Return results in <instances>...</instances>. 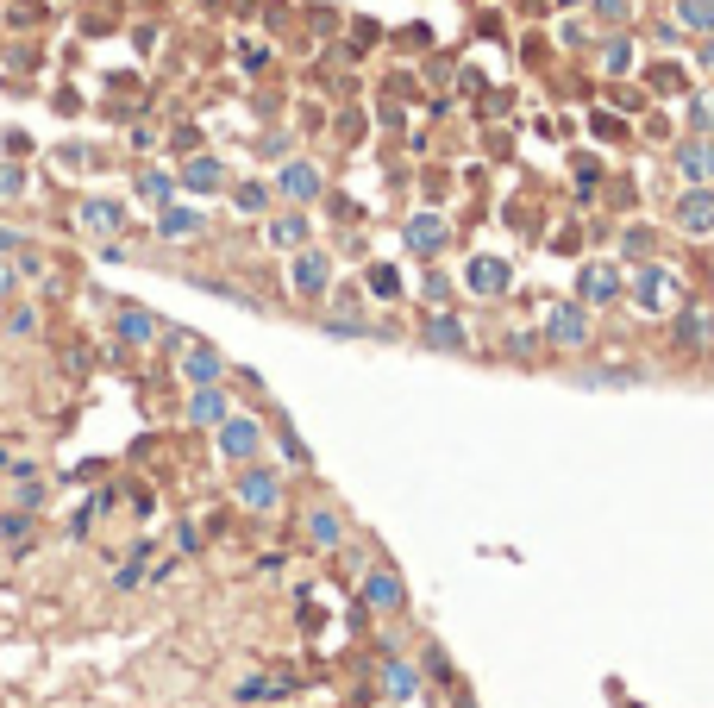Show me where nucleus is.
<instances>
[{"label":"nucleus","instance_id":"obj_1","mask_svg":"<svg viewBox=\"0 0 714 708\" xmlns=\"http://www.w3.org/2000/svg\"><path fill=\"white\" fill-rule=\"evenodd\" d=\"M633 308H639V314H677V308H683V282H677V270L639 264V276H633Z\"/></svg>","mask_w":714,"mask_h":708},{"label":"nucleus","instance_id":"obj_2","mask_svg":"<svg viewBox=\"0 0 714 708\" xmlns=\"http://www.w3.org/2000/svg\"><path fill=\"white\" fill-rule=\"evenodd\" d=\"M671 220H677V232H689V239H708L714 232V182H689L671 201Z\"/></svg>","mask_w":714,"mask_h":708},{"label":"nucleus","instance_id":"obj_3","mask_svg":"<svg viewBox=\"0 0 714 708\" xmlns=\"http://www.w3.org/2000/svg\"><path fill=\"white\" fill-rule=\"evenodd\" d=\"M545 339H552L558 351H583L589 345V308L583 301H558V308L545 314Z\"/></svg>","mask_w":714,"mask_h":708},{"label":"nucleus","instance_id":"obj_4","mask_svg":"<svg viewBox=\"0 0 714 708\" xmlns=\"http://www.w3.org/2000/svg\"><path fill=\"white\" fill-rule=\"evenodd\" d=\"M621 264H583L577 270V301L583 308H608V301H621Z\"/></svg>","mask_w":714,"mask_h":708},{"label":"nucleus","instance_id":"obj_5","mask_svg":"<svg viewBox=\"0 0 714 708\" xmlns=\"http://www.w3.org/2000/svg\"><path fill=\"white\" fill-rule=\"evenodd\" d=\"M671 163H677V176H683V182H714V132L683 138V145L671 151Z\"/></svg>","mask_w":714,"mask_h":708},{"label":"nucleus","instance_id":"obj_6","mask_svg":"<svg viewBox=\"0 0 714 708\" xmlns=\"http://www.w3.org/2000/svg\"><path fill=\"white\" fill-rule=\"evenodd\" d=\"M508 282H514L508 257H470V270H464V289H470V295H483V301L508 295Z\"/></svg>","mask_w":714,"mask_h":708},{"label":"nucleus","instance_id":"obj_7","mask_svg":"<svg viewBox=\"0 0 714 708\" xmlns=\"http://www.w3.org/2000/svg\"><path fill=\"white\" fill-rule=\"evenodd\" d=\"M257 445H264V427H257V420H238V414L220 420V452H226L232 464H251Z\"/></svg>","mask_w":714,"mask_h":708},{"label":"nucleus","instance_id":"obj_8","mask_svg":"<svg viewBox=\"0 0 714 708\" xmlns=\"http://www.w3.org/2000/svg\"><path fill=\"white\" fill-rule=\"evenodd\" d=\"M671 339H677L683 351H708V345H714V308H677Z\"/></svg>","mask_w":714,"mask_h":708},{"label":"nucleus","instance_id":"obj_9","mask_svg":"<svg viewBox=\"0 0 714 708\" xmlns=\"http://www.w3.org/2000/svg\"><path fill=\"white\" fill-rule=\"evenodd\" d=\"M289 282H295V295H326V282H332V264H326V251H295V270H289Z\"/></svg>","mask_w":714,"mask_h":708},{"label":"nucleus","instance_id":"obj_10","mask_svg":"<svg viewBox=\"0 0 714 708\" xmlns=\"http://www.w3.org/2000/svg\"><path fill=\"white\" fill-rule=\"evenodd\" d=\"M276 195H282V201H314V195H320V170H314V163H282Z\"/></svg>","mask_w":714,"mask_h":708},{"label":"nucleus","instance_id":"obj_11","mask_svg":"<svg viewBox=\"0 0 714 708\" xmlns=\"http://www.w3.org/2000/svg\"><path fill=\"white\" fill-rule=\"evenodd\" d=\"M445 239H451V232H445V220H439V214H414V220H408V251L439 257V251H445Z\"/></svg>","mask_w":714,"mask_h":708},{"label":"nucleus","instance_id":"obj_12","mask_svg":"<svg viewBox=\"0 0 714 708\" xmlns=\"http://www.w3.org/2000/svg\"><path fill=\"white\" fill-rule=\"evenodd\" d=\"M188 420H195V427H220V420H226V389L201 383L195 395H188Z\"/></svg>","mask_w":714,"mask_h":708},{"label":"nucleus","instance_id":"obj_13","mask_svg":"<svg viewBox=\"0 0 714 708\" xmlns=\"http://www.w3.org/2000/svg\"><path fill=\"white\" fill-rule=\"evenodd\" d=\"M276 495H282V483L270 477V470H245V477H238V502H245V508H257V514H264V508H276Z\"/></svg>","mask_w":714,"mask_h":708},{"label":"nucleus","instance_id":"obj_14","mask_svg":"<svg viewBox=\"0 0 714 708\" xmlns=\"http://www.w3.org/2000/svg\"><path fill=\"white\" fill-rule=\"evenodd\" d=\"M220 370H226V364H220V351H213V345H188V351H182V376H188L195 389H201V383H220Z\"/></svg>","mask_w":714,"mask_h":708},{"label":"nucleus","instance_id":"obj_15","mask_svg":"<svg viewBox=\"0 0 714 708\" xmlns=\"http://www.w3.org/2000/svg\"><path fill=\"white\" fill-rule=\"evenodd\" d=\"M420 339L433 345V351H464V326L451 320V314H433V320L420 326Z\"/></svg>","mask_w":714,"mask_h":708},{"label":"nucleus","instance_id":"obj_16","mask_svg":"<svg viewBox=\"0 0 714 708\" xmlns=\"http://www.w3.org/2000/svg\"><path fill=\"white\" fill-rule=\"evenodd\" d=\"M182 182L195 188V195H213V188L226 182V163H220V157H195V163L182 170Z\"/></svg>","mask_w":714,"mask_h":708},{"label":"nucleus","instance_id":"obj_17","mask_svg":"<svg viewBox=\"0 0 714 708\" xmlns=\"http://www.w3.org/2000/svg\"><path fill=\"white\" fill-rule=\"evenodd\" d=\"M113 326H119V339H126V345H151L157 339V314H145V308H126Z\"/></svg>","mask_w":714,"mask_h":708},{"label":"nucleus","instance_id":"obj_18","mask_svg":"<svg viewBox=\"0 0 714 708\" xmlns=\"http://www.w3.org/2000/svg\"><path fill=\"white\" fill-rule=\"evenodd\" d=\"M270 245H276V251H301V245H307V220H301V214H276V220H270Z\"/></svg>","mask_w":714,"mask_h":708},{"label":"nucleus","instance_id":"obj_19","mask_svg":"<svg viewBox=\"0 0 714 708\" xmlns=\"http://www.w3.org/2000/svg\"><path fill=\"white\" fill-rule=\"evenodd\" d=\"M82 226H94V232H119V226H126V207H119V201H82Z\"/></svg>","mask_w":714,"mask_h":708},{"label":"nucleus","instance_id":"obj_20","mask_svg":"<svg viewBox=\"0 0 714 708\" xmlns=\"http://www.w3.org/2000/svg\"><path fill=\"white\" fill-rule=\"evenodd\" d=\"M677 26L683 32H714V0H677Z\"/></svg>","mask_w":714,"mask_h":708},{"label":"nucleus","instance_id":"obj_21","mask_svg":"<svg viewBox=\"0 0 714 708\" xmlns=\"http://www.w3.org/2000/svg\"><path fill=\"white\" fill-rule=\"evenodd\" d=\"M163 239H195V232H201V214H195V207H163Z\"/></svg>","mask_w":714,"mask_h":708},{"label":"nucleus","instance_id":"obj_22","mask_svg":"<svg viewBox=\"0 0 714 708\" xmlns=\"http://www.w3.org/2000/svg\"><path fill=\"white\" fill-rule=\"evenodd\" d=\"M364 602H376V608H401V583H395L389 571L364 577Z\"/></svg>","mask_w":714,"mask_h":708},{"label":"nucleus","instance_id":"obj_23","mask_svg":"<svg viewBox=\"0 0 714 708\" xmlns=\"http://www.w3.org/2000/svg\"><path fill=\"white\" fill-rule=\"evenodd\" d=\"M276 696H289V683H276V677H251V683H238V702H276Z\"/></svg>","mask_w":714,"mask_h":708},{"label":"nucleus","instance_id":"obj_24","mask_svg":"<svg viewBox=\"0 0 714 708\" xmlns=\"http://www.w3.org/2000/svg\"><path fill=\"white\" fill-rule=\"evenodd\" d=\"M307 533H314L320 539V546H339V514H332V508H314V514H307Z\"/></svg>","mask_w":714,"mask_h":708},{"label":"nucleus","instance_id":"obj_25","mask_svg":"<svg viewBox=\"0 0 714 708\" xmlns=\"http://www.w3.org/2000/svg\"><path fill=\"white\" fill-rule=\"evenodd\" d=\"M138 195H145V201H157V207H170V195H176V182L163 176V170H145V176H138Z\"/></svg>","mask_w":714,"mask_h":708},{"label":"nucleus","instance_id":"obj_26","mask_svg":"<svg viewBox=\"0 0 714 708\" xmlns=\"http://www.w3.org/2000/svg\"><path fill=\"white\" fill-rule=\"evenodd\" d=\"M602 69H608V76H627V69H633V38H608Z\"/></svg>","mask_w":714,"mask_h":708},{"label":"nucleus","instance_id":"obj_27","mask_svg":"<svg viewBox=\"0 0 714 708\" xmlns=\"http://www.w3.org/2000/svg\"><path fill=\"white\" fill-rule=\"evenodd\" d=\"M652 245H658V239H652L646 226H627V232H621V251H627V257H639V264H652Z\"/></svg>","mask_w":714,"mask_h":708},{"label":"nucleus","instance_id":"obj_28","mask_svg":"<svg viewBox=\"0 0 714 708\" xmlns=\"http://www.w3.org/2000/svg\"><path fill=\"white\" fill-rule=\"evenodd\" d=\"M232 207H238V214H264V207H270V188H264V182H245V188L232 195Z\"/></svg>","mask_w":714,"mask_h":708},{"label":"nucleus","instance_id":"obj_29","mask_svg":"<svg viewBox=\"0 0 714 708\" xmlns=\"http://www.w3.org/2000/svg\"><path fill=\"white\" fill-rule=\"evenodd\" d=\"M689 126H696V132H714V88H702L696 101H689Z\"/></svg>","mask_w":714,"mask_h":708},{"label":"nucleus","instance_id":"obj_30","mask_svg":"<svg viewBox=\"0 0 714 708\" xmlns=\"http://www.w3.org/2000/svg\"><path fill=\"white\" fill-rule=\"evenodd\" d=\"M595 19H602V26H627V19H633V0H595Z\"/></svg>","mask_w":714,"mask_h":708},{"label":"nucleus","instance_id":"obj_31","mask_svg":"<svg viewBox=\"0 0 714 708\" xmlns=\"http://www.w3.org/2000/svg\"><path fill=\"white\" fill-rule=\"evenodd\" d=\"M370 295H383V301H395V295H401V276H395L389 264H376V270H370Z\"/></svg>","mask_w":714,"mask_h":708},{"label":"nucleus","instance_id":"obj_32","mask_svg":"<svg viewBox=\"0 0 714 708\" xmlns=\"http://www.w3.org/2000/svg\"><path fill=\"white\" fill-rule=\"evenodd\" d=\"M13 195H26V170H19V163H0V201H13Z\"/></svg>","mask_w":714,"mask_h":708},{"label":"nucleus","instance_id":"obj_33","mask_svg":"<svg viewBox=\"0 0 714 708\" xmlns=\"http://www.w3.org/2000/svg\"><path fill=\"white\" fill-rule=\"evenodd\" d=\"M44 495H51V489H44L38 477H19V489H13V502H19V508H44Z\"/></svg>","mask_w":714,"mask_h":708},{"label":"nucleus","instance_id":"obj_34","mask_svg":"<svg viewBox=\"0 0 714 708\" xmlns=\"http://www.w3.org/2000/svg\"><path fill=\"white\" fill-rule=\"evenodd\" d=\"M32 326H38V308H13V314H7V333H13V339H26Z\"/></svg>","mask_w":714,"mask_h":708},{"label":"nucleus","instance_id":"obj_35","mask_svg":"<svg viewBox=\"0 0 714 708\" xmlns=\"http://www.w3.org/2000/svg\"><path fill=\"white\" fill-rule=\"evenodd\" d=\"M420 295H426V301H433V308H445V295H451V282H445V276L433 270V276H426V282H420Z\"/></svg>","mask_w":714,"mask_h":708},{"label":"nucleus","instance_id":"obj_36","mask_svg":"<svg viewBox=\"0 0 714 708\" xmlns=\"http://www.w3.org/2000/svg\"><path fill=\"white\" fill-rule=\"evenodd\" d=\"M389 696H414V671L408 665H389Z\"/></svg>","mask_w":714,"mask_h":708},{"label":"nucleus","instance_id":"obj_37","mask_svg":"<svg viewBox=\"0 0 714 708\" xmlns=\"http://www.w3.org/2000/svg\"><path fill=\"white\" fill-rule=\"evenodd\" d=\"M0 533H7L13 546H26V533H32V521H26V514H7V521H0Z\"/></svg>","mask_w":714,"mask_h":708},{"label":"nucleus","instance_id":"obj_38","mask_svg":"<svg viewBox=\"0 0 714 708\" xmlns=\"http://www.w3.org/2000/svg\"><path fill=\"white\" fill-rule=\"evenodd\" d=\"M19 245H26V232H13V226H0V257H13Z\"/></svg>","mask_w":714,"mask_h":708},{"label":"nucleus","instance_id":"obj_39","mask_svg":"<svg viewBox=\"0 0 714 708\" xmlns=\"http://www.w3.org/2000/svg\"><path fill=\"white\" fill-rule=\"evenodd\" d=\"M696 63H702V69H708V76H714V32L702 38V51H696Z\"/></svg>","mask_w":714,"mask_h":708}]
</instances>
